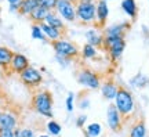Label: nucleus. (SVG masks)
<instances>
[{
  "label": "nucleus",
  "mask_w": 149,
  "mask_h": 137,
  "mask_svg": "<svg viewBox=\"0 0 149 137\" xmlns=\"http://www.w3.org/2000/svg\"><path fill=\"white\" fill-rule=\"evenodd\" d=\"M32 105L37 114L46 118H53V96L48 90H40L33 96Z\"/></svg>",
  "instance_id": "1"
},
{
  "label": "nucleus",
  "mask_w": 149,
  "mask_h": 137,
  "mask_svg": "<svg viewBox=\"0 0 149 137\" xmlns=\"http://www.w3.org/2000/svg\"><path fill=\"white\" fill-rule=\"evenodd\" d=\"M115 105L117 111L120 112L122 116H127L133 114L134 108H135V103H134L133 94L128 91L126 87H119L117 89V94L115 97Z\"/></svg>",
  "instance_id": "2"
},
{
  "label": "nucleus",
  "mask_w": 149,
  "mask_h": 137,
  "mask_svg": "<svg viewBox=\"0 0 149 137\" xmlns=\"http://www.w3.org/2000/svg\"><path fill=\"white\" fill-rule=\"evenodd\" d=\"M102 47L109 53L112 61L116 63L123 56V51L126 48V40H124V37L119 36H104V46Z\"/></svg>",
  "instance_id": "3"
},
{
  "label": "nucleus",
  "mask_w": 149,
  "mask_h": 137,
  "mask_svg": "<svg viewBox=\"0 0 149 137\" xmlns=\"http://www.w3.org/2000/svg\"><path fill=\"white\" fill-rule=\"evenodd\" d=\"M51 46H53L57 57L70 60L73 57H77V54H79V48L76 47L72 42L65 40V39H59V40H55V42H51Z\"/></svg>",
  "instance_id": "4"
},
{
  "label": "nucleus",
  "mask_w": 149,
  "mask_h": 137,
  "mask_svg": "<svg viewBox=\"0 0 149 137\" xmlns=\"http://www.w3.org/2000/svg\"><path fill=\"white\" fill-rule=\"evenodd\" d=\"M95 3H77L76 4V18L83 24H93L97 18Z\"/></svg>",
  "instance_id": "5"
},
{
  "label": "nucleus",
  "mask_w": 149,
  "mask_h": 137,
  "mask_svg": "<svg viewBox=\"0 0 149 137\" xmlns=\"http://www.w3.org/2000/svg\"><path fill=\"white\" fill-rule=\"evenodd\" d=\"M77 82H79L81 86H84L87 89H91V90H95L101 86V79L100 76L93 72L90 69H83L80 71L77 74Z\"/></svg>",
  "instance_id": "6"
},
{
  "label": "nucleus",
  "mask_w": 149,
  "mask_h": 137,
  "mask_svg": "<svg viewBox=\"0 0 149 137\" xmlns=\"http://www.w3.org/2000/svg\"><path fill=\"white\" fill-rule=\"evenodd\" d=\"M19 78H21L22 83L31 86V87H37L43 82V75L40 74V71H37L36 68H32V67L26 68L22 74H19Z\"/></svg>",
  "instance_id": "7"
},
{
  "label": "nucleus",
  "mask_w": 149,
  "mask_h": 137,
  "mask_svg": "<svg viewBox=\"0 0 149 137\" xmlns=\"http://www.w3.org/2000/svg\"><path fill=\"white\" fill-rule=\"evenodd\" d=\"M122 118L123 116L120 115V112L117 111L115 104H111L108 107L107 122H108V126L111 127V130H113V132H119L120 130V127H122Z\"/></svg>",
  "instance_id": "8"
},
{
  "label": "nucleus",
  "mask_w": 149,
  "mask_h": 137,
  "mask_svg": "<svg viewBox=\"0 0 149 137\" xmlns=\"http://www.w3.org/2000/svg\"><path fill=\"white\" fill-rule=\"evenodd\" d=\"M55 11L61 18H64V21L73 22L76 20V7L72 3H57Z\"/></svg>",
  "instance_id": "9"
},
{
  "label": "nucleus",
  "mask_w": 149,
  "mask_h": 137,
  "mask_svg": "<svg viewBox=\"0 0 149 137\" xmlns=\"http://www.w3.org/2000/svg\"><path fill=\"white\" fill-rule=\"evenodd\" d=\"M10 68L15 74H22L26 68H29V60L24 54L14 53V57H13L10 64Z\"/></svg>",
  "instance_id": "10"
},
{
  "label": "nucleus",
  "mask_w": 149,
  "mask_h": 137,
  "mask_svg": "<svg viewBox=\"0 0 149 137\" xmlns=\"http://www.w3.org/2000/svg\"><path fill=\"white\" fill-rule=\"evenodd\" d=\"M95 8H97L95 21L100 27L104 28L105 27V24H107L108 15H109V7H108V3L107 1H104V0H98V1L95 3Z\"/></svg>",
  "instance_id": "11"
},
{
  "label": "nucleus",
  "mask_w": 149,
  "mask_h": 137,
  "mask_svg": "<svg viewBox=\"0 0 149 137\" xmlns=\"http://www.w3.org/2000/svg\"><path fill=\"white\" fill-rule=\"evenodd\" d=\"M130 24L128 22H122V24H116V25H112V27L105 29V35L104 36H119V37H124L126 31H128Z\"/></svg>",
  "instance_id": "12"
},
{
  "label": "nucleus",
  "mask_w": 149,
  "mask_h": 137,
  "mask_svg": "<svg viewBox=\"0 0 149 137\" xmlns=\"http://www.w3.org/2000/svg\"><path fill=\"white\" fill-rule=\"evenodd\" d=\"M86 39H87V43L94 46V47H101L104 46V35H101L97 29H88L86 31Z\"/></svg>",
  "instance_id": "13"
},
{
  "label": "nucleus",
  "mask_w": 149,
  "mask_h": 137,
  "mask_svg": "<svg viewBox=\"0 0 149 137\" xmlns=\"http://www.w3.org/2000/svg\"><path fill=\"white\" fill-rule=\"evenodd\" d=\"M17 116L11 112H1L0 115V129H11L14 130L17 126Z\"/></svg>",
  "instance_id": "14"
},
{
  "label": "nucleus",
  "mask_w": 149,
  "mask_h": 137,
  "mask_svg": "<svg viewBox=\"0 0 149 137\" xmlns=\"http://www.w3.org/2000/svg\"><path fill=\"white\" fill-rule=\"evenodd\" d=\"M122 10L124 11L133 21H135V18L138 15V6H137V1H135V0H123Z\"/></svg>",
  "instance_id": "15"
},
{
  "label": "nucleus",
  "mask_w": 149,
  "mask_h": 137,
  "mask_svg": "<svg viewBox=\"0 0 149 137\" xmlns=\"http://www.w3.org/2000/svg\"><path fill=\"white\" fill-rule=\"evenodd\" d=\"M39 6H40V0H22L18 13L21 15H31L32 11Z\"/></svg>",
  "instance_id": "16"
},
{
  "label": "nucleus",
  "mask_w": 149,
  "mask_h": 137,
  "mask_svg": "<svg viewBox=\"0 0 149 137\" xmlns=\"http://www.w3.org/2000/svg\"><path fill=\"white\" fill-rule=\"evenodd\" d=\"M117 87L116 84L113 83V82H105V83L102 84V96H104V98H107V100H115V97L117 94Z\"/></svg>",
  "instance_id": "17"
},
{
  "label": "nucleus",
  "mask_w": 149,
  "mask_h": 137,
  "mask_svg": "<svg viewBox=\"0 0 149 137\" xmlns=\"http://www.w3.org/2000/svg\"><path fill=\"white\" fill-rule=\"evenodd\" d=\"M44 24H47V25L55 28V29H59V31H62V29L65 28L62 18H61L58 14L53 13V11H50V13H48V15L46 17V20H44Z\"/></svg>",
  "instance_id": "18"
},
{
  "label": "nucleus",
  "mask_w": 149,
  "mask_h": 137,
  "mask_svg": "<svg viewBox=\"0 0 149 137\" xmlns=\"http://www.w3.org/2000/svg\"><path fill=\"white\" fill-rule=\"evenodd\" d=\"M48 13H50V11H48L47 8H44L43 6H39V7H36V8L32 11L31 20L33 21V24H39V25H40V24L44 22L46 17L48 15Z\"/></svg>",
  "instance_id": "19"
},
{
  "label": "nucleus",
  "mask_w": 149,
  "mask_h": 137,
  "mask_svg": "<svg viewBox=\"0 0 149 137\" xmlns=\"http://www.w3.org/2000/svg\"><path fill=\"white\" fill-rule=\"evenodd\" d=\"M13 57H14V51L11 48L0 46V67H10Z\"/></svg>",
  "instance_id": "20"
},
{
  "label": "nucleus",
  "mask_w": 149,
  "mask_h": 137,
  "mask_svg": "<svg viewBox=\"0 0 149 137\" xmlns=\"http://www.w3.org/2000/svg\"><path fill=\"white\" fill-rule=\"evenodd\" d=\"M40 28H42L43 33L46 35V37H48L51 42H55V40H59V37H61V31L59 29H55V28L50 27L47 24H40Z\"/></svg>",
  "instance_id": "21"
},
{
  "label": "nucleus",
  "mask_w": 149,
  "mask_h": 137,
  "mask_svg": "<svg viewBox=\"0 0 149 137\" xmlns=\"http://www.w3.org/2000/svg\"><path fill=\"white\" fill-rule=\"evenodd\" d=\"M146 136V127L142 121L134 123L131 130H130V137H145Z\"/></svg>",
  "instance_id": "22"
},
{
  "label": "nucleus",
  "mask_w": 149,
  "mask_h": 137,
  "mask_svg": "<svg viewBox=\"0 0 149 137\" xmlns=\"http://www.w3.org/2000/svg\"><path fill=\"white\" fill-rule=\"evenodd\" d=\"M95 56H97V47L86 43L83 48H81V57L86 58V60H90V58H94Z\"/></svg>",
  "instance_id": "23"
},
{
  "label": "nucleus",
  "mask_w": 149,
  "mask_h": 137,
  "mask_svg": "<svg viewBox=\"0 0 149 137\" xmlns=\"http://www.w3.org/2000/svg\"><path fill=\"white\" fill-rule=\"evenodd\" d=\"M86 130H87V136L88 137H98L102 132V127L100 123H90Z\"/></svg>",
  "instance_id": "24"
},
{
  "label": "nucleus",
  "mask_w": 149,
  "mask_h": 137,
  "mask_svg": "<svg viewBox=\"0 0 149 137\" xmlns=\"http://www.w3.org/2000/svg\"><path fill=\"white\" fill-rule=\"evenodd\" d=\"M47 130L51 136H58L59 133H61V130H62V127H61V125H59L58 122L50 121L47 123Z\"/></svg>",
  "instance_id": "25"
},
{
  "label": "nucleus",
  "mask_w": 149,
  "mask_h": 137,
  "mask_svg": "<svg viewBox=\"0 0 149 137\" xmlns=\"http://www.w3.org/2000/svg\"><path fill=\"white\" fill-rule=\"evenodd\" d=\"M31 33H32V37L33 39H36V40H46V35L43 33L42 28H40L39 24H33Z\"/></svg>",
  "instance_id": "26"
},
{
  "label": "nucleus",
  "mask_w": 149,
  "mask_h": 137,
  "mask_svg": "<svg viewBox=\"0 0 149 137\" xmlns=\"http://www.w3.org/2000/svg\"><path fill=\"white\" fill-rule=\"evenodd\" d=\"M146 82H148V78H145L144 75H141V74H138L135 78L131 79V84L135 86V87H144L145 84H146Z\"/></svg>",
  "instance_id": "27"
},
{
  "label": "nucleus",
  "mask_w": 149,
  "mask_h": 137,
  "mask_svg": "<svg viewBox=\"0 0 149 137\" xmlns=\"http://www.w3.org/2000/svg\"><path fill=\"white\" fill-rule=\"evenodd\" d=\"M40 6L47 8L48 11H53L57 6V0H40Z\"/></svg>",
  "instance_id": "28"
},
{
  "label": "nucleus",
  "mask_w": 149,
  "mask_h": 137,
  "mask_svg": "<svg viewBox=\"0 0 149 137\" xmlns=\"http://www.w3.org/2000/svg\"><path fill=\"white\" fill-rule=\"evenodd\" d=\"M73 100H74V96L72 93H69L68 97H66V110H68V112L73 111Z\"/></svg>",
  "instance_id": "29"
},
{
  "label": "nucleus",
  "mask_w": 149,
  "mask_h": 137,
  "mask_svg": "<svg viewBox=\"0 0 149 137\" xmlns=\"http://www.w3.org/2000/svg\"><path fill=\"white\" fill-rule=\"evenodd\" d=\"M0 137H14V130H11V129H0Z\"/></svg>",
  "instance_id": "30"
},
{
  "label": "nucleus",
  "mask_w": 149,
  "mask_h": 137,
  "mask_svg": "<svg viewBox=\"0 0 149 137\" xmlns=\"http://www.w3.org/2000/svg\"><path fill=\"white\" fill-rule=\"evenodd\" d=\"M21 134L22 137H35V132H33L32 129H22L21 130Z\"/></svg>",
  "instance_id": "31"
},
{
  "label": "nucleus",
  "mask_w": 149,
  "mask_h": 137,
  "mask_svg": "<svg viewBox=\"0 0 149 137\" xmlns=\"http://www.w3.org/2000/svg\"><path fill=\"white\" fill-rule=\"evenodd\" d=\"M86 121H87V116L86 115H80L77 119H76V125H77V127H83L84 126Z\"/></svg>",
  "instance_id": "32"
},
{
  "label": "nucleus",
  "mask_w": 149,
  "mask_h": 137,
  "mask_svg": "<svg viewBox=\"0 0 149 137\" xmlns=\"http://www.w3.org/2000/svg\"><path fill=\"white\" fill-rule=\"evenodd\" d=\"M14 137H22L21 129H19V127H15V129H14Z\"/></svg>",
  "instance_id": "33"
},
{
  "label": "nucleus",
  "mask_w": 149,
  "mask_h": 137,
  "mask_svg": "<svg viewBox=\"0 0 149 137\" xmlns=\"http://www.w3.org/2000/svg\"><path fill=\"white\" fill-rule=\"evenodd\" d=\"M10 4H17V6H21L22 3V0H7Z\"/></svg>",
  "instance_id": "34"
},
{
  "label": "nucleus",
  "mask_w": 149,
  "mask_h": 137,
  "mask_svg": "<svg viewBox=\"0 0 149 137\" xmlns=\"http://www.w3.org/2000/svg\"><path fill=\"white\" fill-rule=\"evenodd\" d=\"M76 0H57V3H72L73 4Z\"/></svg>",
  "instance_id": "35"
},
{
  "label": "nucleus",
  "mask_w": 149,
  "mask_h": 137,
  "mask_svg": "<svg viewBox=\"0 0 149 137\" xmlns=\"http://www.w3.org/2000/svg\"><path fill=\"white\" fill-rule=\"evenodd\" d=\"M79 3H95V0H79Z\"/></svg>",
  "instance_id": "36"
},
{
  "label": "nucleus",
  "mask_w": 149,
  "mask_h": 137,
  "mask_svg": "<svg viewBox=\"0 0 149 137\" xmlns=\"http://www.w3.org/2000/svg\"><path fill=\"white\" fill-rule=\"evenodd\" d=\"M39 137H50V136H47V134H40Z\"/></svg>",
  "instance_id": "37"
},
{
  "label": "nucleus",
  "mask_w": 149,
  "mask_h": 137,
  "mask_svg": "<svg viewBox=\"0 0 149 137\" xmlns=\"http://www.w3.org/2000/svg\"><path fill=\"white\" fill-rule=\"evenodd\" d=\"M104 1H107V3H108V1H111V0H104Z\"/></svg>",
  "instance_id": "38"
},
{
  "label": "nucleus",
  "mask_w": 149,
  "mask_h": 137,
  "mask_svg": "<svg viewBox=\"0 0 149 137\" xmlns=\"http://www.w3.org/2000/svg\"><path fill=\"white\" fill-rule=\"evenodd\" d=\"M0 13H1V8H0Z\"/></svg>",
  "instance_id": "39"
},
{
  "label": "nucleus",
  "mask_w": 149,
  "mask_h": 137,
  "mask_svg": "<svg viewBox=\"0 0 149 137\" xmlns=\"http://www.w3.org/2000/svg\"><path fill=\"white\" fill-rule=\"evenodd\" d=\"M0 115H1V112H0Z\"/></svg>",
  "instance_id": "40"
}]
</instances>
